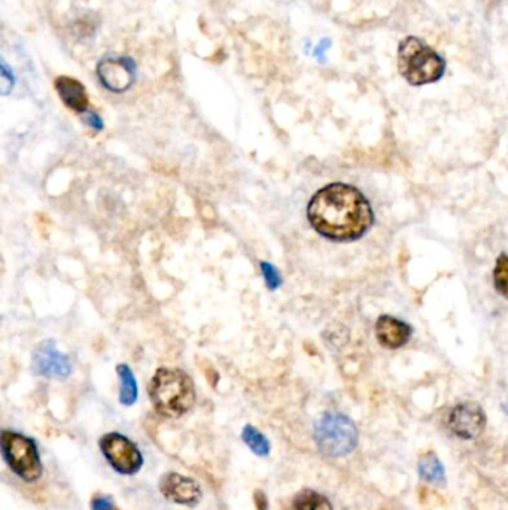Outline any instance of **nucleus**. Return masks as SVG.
<instances>
[{
	"instance_id": "obj_1",
	"label": "nucleus",
	"mask_w": 508,
	"mask_h": 510,
	"mask_svg": "<svg viewBox=\"0 0 508 510\" xmlns=\"http://www.w3.org/2000/svg\"><path fill=\"white\" fill-rule=\"evenodd\" d=\"M307 218L315 230L334 242L363 237L373 225L374 215L365 196L343 182L329 184L312 197Z\"/></svg>"
},
{
	"instance_id": "obj_2",
	"label": "nucleus",
	"mask_w": 508,
	"mask_h": 510,
	"mask_svg": "<svg viewBox=\"0 0 508 510\" xmlns=\"http://www.w3.org/2000/svg\"><path fill=\"white\" fill-rule=\"evenodd\" d=\"M155 410L166 418H179L195 401L194 384L188 374L176 369H159L150 384Z\"/></svg>"
},
{
	"instance_id": "obj_3",
	"label": "nucleus",
	"mask_w": 508,
	"mask_h": 510,
	"mask_svg": "<svg viewBox=\"0 0 508 510\" xmlns=\"http://www.w3.org/2000/svg\"><path fill=\"white\" fill-rule=\"evenodd\" d=\"M398 71L410 85H425L443 78L446 61L416 36L401 40L398 47Z\"/></svg>"
},
{
	"instance_id": "obj_4",
	"label": "nucleus",
	"mask_w": 508,
	"mask_h": 510,
	"mask_svg": "<svg viewBox=\"0 0 508 510\" xmlns=\"http://www.w3.org/2000/svg\"><path fill=\"white\" fill-rule=\"evenodd\" d=\"M315 441L327 456L349 455L358 445V429L346 415L328 412L315 424Z\"/></svg>"
},
{
	"instance_id": "obj_5",
	"label": "nucleus",
	"mask_w": 508,
	"mask_h": 510,
	"mask_svg": "<svg viewBox=\"0 0 508 510\" xmlns=\"http://www.w3.org/2000/svg\"><path fill=\"white\" fill-rule=\"evenodd\" d=\"M0 448L9 468L25 482H35L42 475V461L36 443L16 432H2Z\"/></svg>"
},
{
	"instance_id": "obj_6",
	"label": "nucleus",
	"mask_w": 508,
	"mask_h": 510,
	"mask_svg": "<svg viewBox=\"0 0 508 510\" xmlns=\"http://www.w3.org/2000/svg\"><path fill=\"white\" fill-rule=\"evenodd\" d=\"M100 449L104 458L121 475H135L143 465V456L139 448L119 433L104 434L100 439Z\"/></svg>"
},
{
	"instance_id": "obj_7",
	"label": "nucleus",
	"mask_w": 508,
	"mask_h": 510,
	"mask_svg": "<svg viewBox=\"0 0 508 510\" xmlns=\"http://www.w3.org/2000/svg\"><path fill=\"white\" fill-rule=\"evenodd\" d=\"M97 76L112 93L127 91L136 79V63L130 57H104L97 64Z\"/></svg>"
},
{
	"instance_id": "obj_8",
	"label": "nucleus",
	"mask_w": 508,
	"mask_h": 510,
	"mask_svg": "<svg viewBox=\"0 0 508 510\" xmlns=\"http://www.w3.org/2000/svg\"><path fill=\"white\" fill-rule=\"evenodd\" d=\"M33 369L44 378L66 379L72 372V364L69 357L60 352L54 342L45 340L35 349Z\"/></svg>"
},
{
	"instance_id": "obj_9",
	"label": "nucleus",
	"mask_w": 508,
	"mask_h": 510,
	"mask_svg": "<svg viewBox=\"0 0 508 510\" xmlns=\"http://www.w3.org/2000/svg\"><path fill=\"white\" fill-rule=\"evenodd\" d=\"M486 425V415L477 403H461L450 412L449 428L461 439L470 440L481 434Z\"/></svg>"
},
{
	"instance_id": "obj_10",
	"label": "nucleus",
	"mask_w": 508,
	"mask_h": 510,
	"mask_svg": "<svg viewBox=\"0 0 508 510\" xmlns=\"http://www.w3.org/2000/svg\"><path fill=\"white\" fill-rule=\"evenodd\" d=\"M159 491L171 503L182 506H195L202 499V488L198 483L179 473H167L159 480Z\"/></svg>"
},
{
	"instance_id": "obj_11",
	"label": "nucleus",
	"mask_w": 508,
	"mask_h": 510,
	"mask_svg": "<svg viewBox=\"0 0 508 510\" xmlns=\"http://www.w3.org/2000/svg\"><path fill=\"white\" fill-rule=\"evenodd\" d=\"M376 338L383 348L398 349L410 340L411 327L391 315H382L376 322Z\"/></svg>"
},
{
	"instance_id": "obj_12",
	"label": "nucleus",
	"mask_w": 508,
	"mask_h": 510,
	"mask_svg": "<svg viewBox=\"0 0 508 510\" xmlns=\"http://www.w3.org/2000/svg\"><path fill=\"white\" fill-rule=\"evenodd\" d=\"M56 90L63 103L69 109L85 114L88 109V94L85 87L78 79L71 76H59L56 79Z\"/></svg>"
},
{
	"instance_id": "obj_13",
	"label": "nucleus",
	"mask_w": 508,
	"mask_h": 510,
	"mask_svg": "<svg viewBox=\"0 0 508 510\" xmlns=\"http://www.w3.org/2000/svg\"><path fill=\"white\" fill-rule=\"evenodd\" d=\"M292 510H334L329 500L313 490H303L292 502Z\"/></svg>"
},
{
	"instance_id": "obj_14",
	"label": "nucleus",
	"mask_w": 508,
	"mask_h": 510,
	"mask_svg": "<svg viewBox=\"0 0 508 510\" xmlns=\"http://www.w3.org/2000/svg\"><path fill=\"white\" fill-rule=\"evenodd\" d=\"M119 379H121V391H119V401L124 406L135 405L138 400V382L135 374L127 364H119L116 367Z\"/></svg>"
},
{
	"instance_id": "obj_15",
	"label": "nucleus",
	"mask_w": 508,
	"mask_h": 510,
	"mask_svg": "<svg viewBox=\"0 0 508 510\" xmlns=\"http://www.w3.org/2000/svg\"><path fill=\"white\" fill-rule=\"evenodd\" d=\"M419 473L423 479L431 483H445V467L440 463L435 453L428 452L421 456L419 460Z\"/></svg>"
},
{
	"instance_id": "obj_16",
	"label": "nucleus",
	"mask_w": 508,
	"mask_h": 510,
	"mask_svg": "<svg viewBox=\"0 0 508 510\" xmlns=\"http://www.w3.org/2000/svg\"><path fill=\"white\" fill-rule=\"evenodd\" d=\"M242 439L246 443V446L258 456H267L270 453V441L267 439L261 432L253 427V425H246L242 432Z\"/></svg>"
},
{
	"instance_id": "obj_17",
	"label": "nucleus",
	"mask_w": 508,
	"mask_h": 510,
	"mask_svg": "<svg viewBox=\"0 0 508 510\" xmlns=\"http://www.w3.org/2000/svg\"><path fill=\"white\" fill-rule=\"evenodd\" d=\"M493 285L502 297L508 299V255L501 254L493 271Z\"/></svg>"
},
{
	"instance_id": "obj_18",
	"label": "nucleus",
	"mask_w": 508,
	"mask_h": 510,
	"mask_svg": "<svg viewBox=\"0 0 508 510\" xmlns=\"http://www.w3.org/2000/svg\"><path fill=\"white\" fill-rule=\"evenodd\" d=\"M261 273L264 276L265 285L269 287V290L276 291L280 285H282V276H280L276 266H273L272 263L262 261L261 263Z\"/></svg>"
},
{
	"instance_id": "obj_19",
	"label": "nucleus",
	"mask_w": 508,
	"mask_h": 510,
	"mask_svg": "<svg viewBox=\"0 0 508 510\" xmlns=\"http://www.w3.org/2000/svg\"><path fill=\"white\" fill-rule=\"evenodd\" d=\"M0 81H2V83H0V91H2L4 96H6V94H9L12 88H14L16 78L5 61L0 64Z\"/></svg>"
},
{
	"instance_id": "obj_20",
	"label": "nucleus",
	"mask_w": 508,
	"mask_h": 510,
	"mask_svg": "<svg viewBox=\"0 0 508 510\" xmlns=\"http://www.w3.org/2000/svg\"><path fill=\"white\" fill-rule=\"evenodd\" d=\"M84 121H85V123H87L91 129H95V130H97V131L103 130V127H104L103 119H102L100 115L96 114V112L87 111V112L84 114Z\"/></svg>"
},
{
	"instance_id": "obj_21",
	"label": "nucleus",
	"mask_w": 508,
	"mask_h": 510,
	"mask_svg": "<svg viewBox=\"0 0 508 510\" xmlns=\"http://www.w3.org/2000/svg\"><path fill=\"white\" fill-rule=\"evenodd\" d=\"M92 510H114V502L109 497H96L91 502Z\"/></svg>"
},
{
	"instance_id": "obj_22",
	"label": "nucleus",
	"mask_w": 508,
	"mask_h": 510,
	"mask_svg": "<svg viewBox=\"0 0 508 510\" xmlns=\"http://www.w3.org/2000/svg\"><path fill=\"white\" fill-rule=\"evenodd\" d=\"M504 409H505V412L508 413V403H507V405H504Z\"/></svg>"
}]
</instances>
